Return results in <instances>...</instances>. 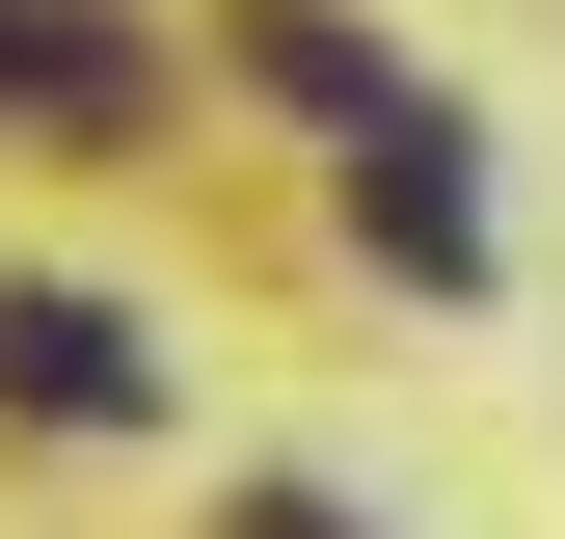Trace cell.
Instances as JSON below:
<instances>
[{
	"mask_svg": "<svg viewBox=\"0 0 565 539\" xmlns=\"http://www.w3.org/2000/svg\"><path fill=\"white\" fill-rule=\"evenodd\" d=\"M0 404H28V432H135L162 378H135V324H108V297H0Z\"/></svg>",
	"mask_w": 565,
	"mask_h": 539,
	"instance_id": "obj_1",
	"label": "cell"
},
{
	"mask_svg": "<svg viewBox=\"0 0 565 539\" xmlns=\"http://www.w3.org/2000/svg\"><path fill=\"white\" fill-rule=\"evenodd\" d=\"M269 539H323V512H269Z\"/></svg>",
	"mask_w": 565,
	"mask_h": 539,
	"instance_id": "obj_4",
	"label": "cell"
},
{
	"mask_svg": "<svg viewBox=\"0 0 565 539\" xmlns=\"http://www.w3.org/2000/svg\"><path fill=\"white\" fill-rule=\"evenodd\" d=\"M350 216H377V243H404V270L458 297V270H484V189H458V108H404L377 162H350Z\"/></svg>",
	"mask_w": 565,
	"mask_h": 539,
	"instance_id": "obj_2",
	"label": "cell"
},
{
	"mask_svg": "<svg viewBox=\"0 0 565 539\" xmlns=\"http://www.w3.org/2000/svg\"><path fill=\"white\" fill-rule=\"evenodd\" d=\"M0 108H54V135H135V28H54V0H0Z\"/></svg>",
	"mask_w": 565,
	"mask_h": 539,
	"instance_id": "obj_3",
	"label": "cell"
}]
</instances>
